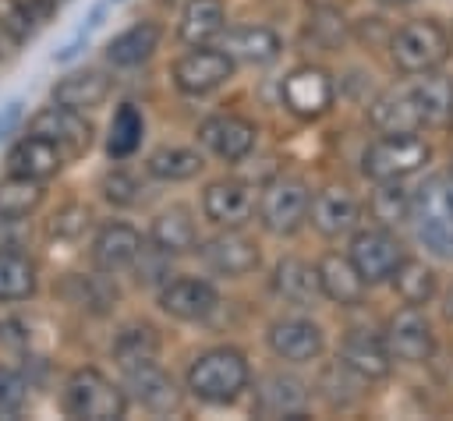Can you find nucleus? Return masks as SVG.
I'll use <instances>...</instances> for the list:
<instances>
[{
	"instance_id": "f257e3e1",
	"label": "nucleus",
	"mask_w": 453,
	"mask_h": 421,
	"mask_svg": "<svg viewBox=\"0 0 453 421\" xmlns=\"http://www.w3.org/2000/svg\"><path fill=\"white\" fill-rule=\"evenodd\" d=\"M248 382H251V368L237 347H212V350L198 354L188 368L191 396H198L202 403H212V407L234 403L248 389Z\"/></svg>"
},
{
	"instance_id": "f03ea898",
	"label": "nucleus",
	"mask_w": 453,
	"mask_h": 421,
	"mask_svg": "<svg viewBox=\"0 0 453 421\" xmlns=\"http://www.w3.org/2000/svg\"><path fill=\"white\" fill-rule=\"evenodd\" d=\"M411 223L418 241L439 258H453V180L428 177L411 202Z\"/></svg>"
},
{
	"instance_id": "7ed1b4c3",
	"label": "nucleus",
	"mask_w": 453,
	"mask_h": 421,
	"mask_svg": "<svg viewBox=\"0 0 453 421\" xmlns=\"http://www.w3.org/2000/svg\"><path fill=\"white\" fill-rule=\"evenodd\" d=\"M449 50H453L449 32L432 18L407 21L403 28H396V35L389 42V57L403 74H425V71L442 67Z\"/></svg>"
},
{
	"instance_id": "20e7f679",
	"label": "nucleus",
	"mask_w": 453,
	"mask_h": 421,
	"mask_svg": "<svg viewBox=\"0 0 453 421\" xmlns=\"http://www.w3.org/2000/svg\"><path fill=\"white\" fill-rule=\"evenodd\" d=\"M64 410H67V417L117 421L127 410V396L99 368H78L64 382Z\"/></svg>"
},
{
	"instance_id": "39448f33",
	"label": "nucleus",
	"mask_w": 453,
	"mask_h": 421,
	"mask_svg": "<svg viewBox=\"0 0 453 421\" xmlns=\"http://www.w3.org/2000/svg\"><path fill=\"white\" fill-rule=\"evenodd\" d=\"M432 159V149L418 134H382L361 156V173L368 180H403Z\"/></svg>"
},
{
	"instance_id": "423d86ee",
	"label": "nucleus",
	"mask_w": 453,
	"mask_h": 421,
	"mask_svg": "<svg viewBox=\"0 0 453 421\" xmlns=\"http://www.w3.org/2000/svg\"><path fill=\"white\" fill-rule=\"evenodd\" d=\"M258 223L276 233V237H290L304 226L308 212H311V191L301 177H273L262 195H258Z\"/></svg>"
},
{
	"instance_id": "0eeeda50",
	"label": "nucleus",
	"mask_w": 453,
	"mask_h": 421,
	"mask_svg": "<svg viewBox=\"0 0 453 421\" xmlns=\"http://www.w3.org/2000/svg\"><path fill=\"white\" fill-rule=\"evenodd\" d=\"M350 262L357 265V272L365 276V283H382L393 276V269L403 262V244L400 237L389 230V226H368V230H357L350 237Z\"/></svg>"
},
{
	"instance_id": "6e6552de",
	"label": "nucleus",
	"mask_w": 453,
	"mask_h": 421,
	"mask_svg": "<svg viewBox=\"0 0 453 421\" xmlns=\"http://www.w3.org/2000/svg\"><path fill=\"white\" fill-rule=\"evenodd\" d=\"M234 78V60L212 46H191L173 64V85L184 96H209Z\"/></svg>"
},
{
	"instance_id": "1a4fd4ad",
	"label": "nucleus",
	"mask_w": 453,
	"mask_h": 421,
	"mask_svg": "<svg viewBox=\"0 0 453 421\" xmlns=\"http://www.w3.org/2000/svg\"><path fill=\"white\" fill-rule=\"evenodd\" d=\"M333 96V78L315 64H301L283 78V103L301 120H319L322 113H329Z\"/></svg>"
},
{
	"instance_id": "9d476101",
	"label": "nucleus",
	"mask_w": 453,
	"mask_h": 421,
	"mask_svg": "<svg viewBox=\"0 0 453 421\" xmlns=\"http://www.w3.org/2000/svg\"><path fill=\"white\" fill-rule=\"evenodd\" d=\"M28 134H39V138L53 142L67 159L88 152V145H92V127H88L85 113L67 110V106H60V103L39 110V113L28 120Z\"/></svg>"
},
{
	"instance_id": "9b49d317",
	"label": "nucleus",
	"mask_w": 453,
	"mask_h": 421,
	"mask_svg": "<svg viewBox=\"0 0 453 421\" xmlns=\"http://www.w3.org/2000/svg\"><path fill=\"white\" fill-rule=\"evenodd\" d=\"M386 347H389L393 361L421 364V361L432 357L435 333H432V322L425 318V311L418 304H407V308H400L389 318V325H386Z\"/></svg>"
},
{
	"instance_id": "f8f14e48",
	"label": "nucleus",
	"mask_w": 453,
	"mask_h": 421,
	"mask_svg": "<svg viewBox=\"0 0 453 421\" xmlns=\"http://www.w3.org/2000/svg\"><path fill=\"white\" fill-rule=\"evenodd\" d=\"M198 142L216 156V159H226V163H241L255 142H258V127L237 113H216L209 120L198 124Z\"/></svg>"
},
{
	"instance_id": "ddd939ff",
	"label": "nucleus",
	"mask_w": 453,
	"mask_h": 421,
	"mask_svg": "<svg viewBox=\"0 0 453 421\" xmlns=\"http://www.w3.org/2000/svg\"><path fill=\"white\" fill-rule=\"evenodd\" d=\"M202 258L219 276H248L258 269V244L241 226H223L202 244Z\"/></svg>"
},
{
	"instance_id": "4468645a",
	"label": "nucleus",
	"mask_w": 453,
	"mask_h": 421,
	"mask_svg": "<svg viewBox=\"0 0 453 421\" xmlns=\"http://www.w3.org/2000/svg\"><path fill=\"white\" fill-rule=\"evenodd\" d=\"M219 294L209 279L198 276H173L159 287V308L180 322H202L216 311Z\"/></svg>"
},
{
	"instance_id": "2eb2a0df",
	"label": "nucleus",
	"mask_w": 453,
	"mask_h": 421,
	"mask_svg": "<svg viewBox=\"0 0 453 421\" xmlns=\"http://www.w3.org/2000/svg\"><path fill=\"white\" fill-rule=\"evenodd\" d=\"M202 212L216 226H244L255 216V191L244 180L223 177L202 191Z\"/></svg>"
},
{
	"instance_id": "dca6fc26",
	"label": "nucleus",
	"mask_w": 453,
	"mask_h": 421,
	"mask_svg": "<svg viewBox=\"0 0 453 421\" xmlns=\"http://www.w3.org/2000/svg\"><path fill=\"white\" fill-rule=\"evenodd\" d=\"M269 347L290 364H308L326 350V333L311 318H276L269 325Z\"/></svg>"
},
{
	"instance_id": "f3484780",
	"label": "nucleus",
	"mask_w": 453,
	"mask_h": 421,
	"mask_svg": "<svg viewBox=\"0 0 453 421\" xmlns=\"http://www.w3.org/2000/svg\"><path fill=\"white\" fill-rule=\"evenodd\" d=\"M304 407H308V386L294 375L273 371L255 386V414H262V417L301 421Z\"/></svg>"
},
{
	"instance_id": "a211bd4d",
	"label": "nucleus",
	"mask_w": 453,
	"mask_h": 421,
	"mask_svg": "<svg viewBox=\"0 0 453 421\" xmlns=\"http://www.w3.org/2000/svg\"><path fill=\"white\" fill-rule=\"evenodd\" d=\"M311 226L322 233V237H343L357 226L361 219V202L354 198L350 188H340V184H329L322 188L315 198H311Z\"/></svg>"
},
{
	"instance_id": "6ab92c4d",
	"label": "nucleus",
	"mask_w": 453,
	"mask_h": 421,
	"mask_svg": "<svg viewBox=\"0 0 453 421\" xmlns=\"http://www.w3.org/2000/svg\"><path fill=\"white\" fill-rule=\"evenodd\" d=\"M142 248H145V241L131 223H106V226H99V233L92 241V265L110 276L124 272L134 265Z\"/></svg>"
},
{
	"instance_id": "aec40b11",
	"label": "nucleus",
	"mask_w": 453,
	"mask_h": 421,
	"mask_svg": "<svg viewBox=\"0 0 453 421\" xmlns=\"http://www.w3.org/2000/svg\"><path fill=\"white\" fill-rule=\"evenodd\" d=\"M340 361L357 371L365 382H375V379H386L389 368H393V354L386 347V336L379 333H368V329H350L340 343Z\"/></svg>"
},
{
	"instance_id": "412c9836",
	"label": "nucleus",
	"mask_w": 453,
	"mask_h": 421,
	"mask_svg": "<svg viewBox=\"0 0 453 421\" xmlns=\"http://www.w3.org/2000/svg\"><path fill=\"white\" fill-rule=\"evenodd\" d=\"M368 120L382 134H418L425 127V117H421V110H418V103H414L407 85L375 96L372 106H368Z\"/></svg>"
},
{
	"instance_id": "4be33fe9",
	"label": "nucleus",
	"mask_w": 453,
	"mask_h": 421,
	"mask_svg": "<svg viewBox=\"0 0 453 421\" xmlns=\"http://www.w3.org/2000/svg\"><path fill=\"white\" fill-rule=\"evenodd\" d=\"M124 375H127L131 396H134L145 410H152V414H170V410L180 407V389H177L173 375L163 371L156 361H145V364H138V368H127Z\"/></svg>"
},
{
	"instance_id": "5701e85b",
	"label": "nucleus",
	"mask_w": 453,
	"mask_h": 421,
	"mask_svg": "<svg viewBox=\"0 0 453 421\" xmlns=\"http://www.w3.org/2000/svg\"><path fill=\"white\" fill-rule=\"evenodd\" d=\"M223 53L234 64H248V67H265L280 57V35L265 25H237V28H223Z\"/></svg>"
},
{
	"instance_id": "b1692460",
	"label": "nucleus",
	"mask_w": 453,
	"mask_h": 421,
	"mask_svg": "<svg viewBox=\"0 0 453 421\" xmlns=\"http://www.w3.org/2000/svg\"><path fill=\"white\" fill-rule=\"evenodd\" d=\"M273 290L297 308H311L319 304L322 294V279H319V265L304 262V258H280L273 269Z\"/></svg>"
},
{
	"instance_id": "393cba45",
	"label": "nucleus",
	"mask_w": 453,
	"mask_h": 421,
	"mask_svg": "<svg viewBox=\"0 0 453 421\" xmlns=\"http://www.w3.org/2000/svg\"><path fill=\"white\" fill-rule=\"evenodd\" d=\"M319 279H322V294L340 308H357L365 301L368 283L357 272V265L350 262V255H336V251L322 255L319 258Z\"/></svg>"
},
{
	"instance_id": "a878e982",
	"label": "nucleus",
	"mask_w": 453,
	"mask_h": 421,
	"mask_svg": "<svg viewBox=\"0 0 453 421\" xmlns=\"http://www.w3.org/2000/svg\"><path fill=\"white\" fill-rule=\"evenodd\" d=\"M64 163H67V156H64L53 142H46V138H39V134H25V138L7 152V170H11V173H21V177H35V180L57 177Z\"/></svg>"
},
{
	"instance_id": "bb28decb",
	"label": "nucleus",
	"mask_w": 453,
	"mask_h": 421,
	"mask_svg": "<svg viewBox=\"0 0 453 421\" xmlns=\"http://www.w3.org/2000/svg\"><path fill=\"white\" fill-rule=\"evenodd\" d=\"M159 39H163V28L156 21H138L106 42V60L113 67H138L159 50Z\"/></svg>"
},
{
	"instance_id": "cd10ccee",
	"label": "nucleus",
	"mask_w": 453,
	"mask_h": 421,
	"mask_svg": "<svg viewBox=\"0 0 453 421\" xmlns=\"http://www.w3.org/2000/svg\"><path fill=\"white\" fill-rule=\"evenodd\" d=\"M106 96H110V78L103 71H92V67L74 71V74H67L53 85V103H60L67 110H78V113L96 110Z\"/></svg>"
},
{
	"instance_id": "c85d7f7f",
	"label": "nucleus",
	"mask_w": 453,
	"mask_h": 421,
	"mask_svg": "<svg viewBox=\"0 0 453 421\" xmlns=\"http://www.w3.org/2000/svg\"><path fill=\"white\" fill-rule=\"evenodd\" d=\"M149 241L166 255H184L198 244V226H195V219L184 205H170L152 219Z\"/></svg>"
},
{
	"instance_id": "c756f323",
	"label": "nucleus",
	"mask_w": 453,
	"mask_h": 421,
	"mask_svg": "<svg viewBox=\"0 0 453 421\" xmlns=\"http://www.w3.org/2000/svg\"><path fill=\"white\" fill-rule=\"evenodd\" d=\"M226 28V14L219 0H188L180 11V39L188 46H212Z\"/></svg>"
},
{
	"instance_id": "7c9ffc66",
	"label": "nucleus",
	"mask_w": 453,
	"mask_h": 421,
	"mask_svg": "<svg viewBox=\"0 0 453 421\" xmlns=\"http://www.w3.org/2000/svg\"><path fill=\"white\" fill-rule=\"evenodd\" d=\"M407 88H411V96H414L425 124H446L453 117V78L425 71V78L411 81Z\"/></svg>"
},
{
	"instance_id": "2f4dec72",
	"label": "nucleus",
	"mask_w": 453,
	"mask_h": 421,
	"mask_svg": "<svg viewBox=\"0 0 453 421\" xmlns=\"http://www.w3.org/2000/svg\"><path fill=\"white\" fill-rule=\"evenodd\" d=\"M42 198H46L42 180L11 173L7 180H0V219H4V223H18V219H25L28 212H35V209L42 205Z\"/></svg>"
},
{
	"instance_id": "473e14b6",
	"label": "nucleus",
	"mask_w": 453,
	"mask_h": 421,
	"mask_svg": "<svg viewBox=\"0 0 453 421\" xmlns=\"http://www.w3.org/2000/svg\"><path fill=\"white\" fill-rule=\"evenodd\" d=\"M202 166H205L202 152L188 149V145H159L145 163V170L156 180H191V177H198Z\"/></svg>"
},
{
	"instance_id": "72a5a7b5",
	"label": "nucleus",
	"mask_w": 453,
	"mask_h": 421,
	"mask_svg": "<svg viewBox=\"0 0 453 421\" xmlns=\"http://www.w3.org/2000/svg\"><path fill=\"white\" fill-rule=\"evenodd\" d=\"M393 290L400 294V301L403 304H428L432 297H435V272H432V265H425L421 258H411V255H403V262L393 269Z\"/></svg>"
},
{
	"instance_id": "f704fd0d",
	"label": "nucleus",
	"mask_w": 453,
	"mask_h": 421,
	"mask_svg": "<svg viewBox=\"0 0 453 421\" xmlns=\"http://www.w3.org/2000/svg\"><path fill=\"white\" fill-rule=\"evenodd\" d=\"M159 357V333L152 325H127L117 333L113 340V361L127 371V368H138L145 361H156Z\"/></svg>"
},
{
	"instance_id": "c9c22d12",
	"label": "nucleus",
	"mask_w": 453,
	"mask_h": 421,
	"mask_svg": "<svg viewBox=\"0 0 453 421\" xmlns=\"http://www.w3.org/2000/svg\"><path fill=\"white\" fill-rule=\"evenodd\" d=\"M142 134H145V117L134 103H120L113 120H110V134H106V152L113 159H127L138 145H142Z\"/></svg>"
},
{
	"instance_id": "e433bc0d",
	"label": "nucleus",
	"mask_w": 453,
	"mask_h": 421,
	"mask_svg": "<svg viewBox=\"0 0 453 421\" xmlns=\"http://www.w3.org/2000/svg\"><path fill=\"white\" fill-rule=\"evenodd\" d=\"M35 294V262L21 251H0V301H25Z\"/></svg>"
},
{
	"instance_id": "4c0bfd02",
	"label": "nucleus",
	"mask_w": 453,
	"mask_h": 421,
	"mask_svg": "<svg viewBox=\"0 0 453 421\" xmlns=\"http://www.w3.org/2000/svg\"><path fill=\"white\" fill-rule=\"evenodd\" d=\"M375 184H379V188L372 191L368 209H372V216L379 219V226H396V223L411 219V202H414V195H411L400 180H375Z\"/></svg>"
},
{
	"instance_id": "58836bf2",
	"label": "nucleus",
	"mask_w": 453,
	"mask_h": 421,
	"mask_svg": "<svg viewBox=\"0 0 453 421\" xmlns=\"http://www.w3.org/2000/svg\"><path fill=\"white\" fill-rule=\"evenodd\" d=\"M365 379L357 375V371H350L343 361H336V364H329L326 371H322V379H319V389H322V396L329 400V403H347L350 396L343 393V389H357Z\"/></svg>"
},
{
	"instance_id": "ea45409f",
	"label": "nucleus",
	"mask_w": 453,
	"mask_h": 421,
	"mask_svg": "<svg viewBox=\"0 0 453 421\" xmlns=\"http://www.w3.org/2000/svg\"><path fill=\"white\" fill-rule=\"evenodd\" d=\"M88 209L85 205H78V202H71V205H64V209H57L53 212V219H50V233L57 237V241H78L85 230H88Z\"/></svg>"
},
{
	"instance_id": "a19ab883",
	"label": "nucleus",
	"mask_w": 453,
	"mask_h": 421,
	"mask_svg": "<svg viewBox=\"0 0 453 421\" xmlns=\"http://www.w3.org/2000/svg\"><path fill=\"white\" fill-rule=\"evenodd\" d=\"M131 269L138 272V283H166V279H170V255L159 251V248L149 241V244L138 251V258H134Z\"/></svg>"
},
{
	"instance_id": "79ce46f5",
	"label": "nucleus",
	"mask_w": 453,
	"mask_h": 421,
	"mask_svg": "<svg viewBox=\"0 0 453 421\" xmlns=\"http://www.w3.org/2000/svg\"><path fill=\"white\" fill-rule=\"evenodd\" d=\"M28 400V379L18 368H0V414H18Z\"/></svg>"
},
{
	"instance_id": "37998d69",
	"label": "nucleus",
	"mask_w": 453,
	"mask_h": 421,
	"mask_svg": "<svg viewBox=\"0 0 453 421\" xmlns=\"http://www.w3.org/2000/svg\"><path fill=\"white\" fill-rule=\"evenodd\" d=\"M0 28L14 39V42H21V39H28V28H32V11L21 4V0H0Z\"/></svg>"
},
{
	"instance_id": "c03bdc74",
	"label": "nucleus",
	"mask_w": 453,
	"mask_h": 421,
	"mask_svg": "<svg viewBox=\"0 0 453 421\" xmlns=\"http://www.w3.org/2000/svg\"><path fill=\"white\" fill-rule=\"evenodd\" d=\"M103 198L110 205H134L138 202V180L127 177L124 170H113L103 177Z\"/></svg>"
},
{
	"instance_id": "a18cd8bd",
	"label": "nucleus",
	"mask_w": 453,
	"mask_h": 421,
	"mask_svg": "<svg viewBox=\"0 0 453 421\" xmlns=\"http://www.w3.org/2000/svg\"><path fill=\"white\" fill-rule=\"evenodd\" d=\"M18 117H21V103H11V106L0 113V134H4V131H11V127L18 124Z\"/></svg>"
},
{
	"instance_id": "49530a36",
	"label": "nucleus",
	"mask_w": 453,
	"mask_h": 421,
	"mask_svg": "<svg viewBox=\"0 0 453 421\" xmlns=\"http://www.w3.org/2000/svg\"><path fill=\"white\" fill-rule=\"evenodd\" d=\"M375 4H382V7H403V4H414V0H375Z\"/></svg>"
},
{
	"instance_id": "de8ad7c7",
	"label": "nucleus",
	"mask_w": 453,
	"mask_h": 421,
	"mask_svg": "<svg viewBox=\"0 0 453 421\" xmlns=\"http://www.w3.org/2000/svg\"><path fill=\"white\" fill-rule=\"evenodd\" d=\"M442 308H446V315L453 318V287H449V294H446V304H442Z\"/></svg>"
}]
</instances>
